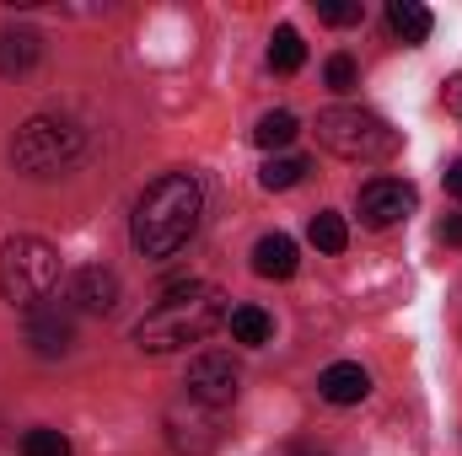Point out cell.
Instances as JSON below:
<instances>
[{"label":"cell","instance_id":"cell-7","mask_svg":"<svg viewBox=\"0 0 462 456\" xmlns=\"http://www.w3.org/2000/svg\"><path fill=\"white\" fill-rule=\"evenodd\" d=\"M414 205H420L414 183L376 178V183H365V188H360V199H355V215H360V226L387 231V226H398L403 215H414Z\"/></svg>","mask_w":462,"mask_h":456},{"label":"cell","instance_id":"cell-5","mask_svg":"<svg viewBox=\"0 0 462 456\" xmlns=\"http://www.w3.org/2000/svg\"><path fill=\"white\" fill-rule=\"evenodd\" d=\"M81 156V129L70 123V118H27L22 129H16V140H11V161H16V172H27V178H54V172H65L70 161Z\"/></svg>","mask_w":462,"mask_h":456},{"label":"cell","instance_id":"cell-24","mask_svg":"<svg viewBox=\"0 0 462 456\" xmlns=\"http://www.w3.org/2000/svg\"><path fill=\"white\" fill-rule=\"evenodd\" d=\"M441 242H447V247H462V215H447V221H441Z\"/></svg>","mask_w":462,"mask_h":456},{"label":"cell","instance_id":"cell-16","mask_svg":"<svg viewBox=\"0 0 462 456\" xmlns=\"http://www.w3.org/2000/svg\"><path fill=\"white\" fill-rule=\"evenodd\" d=\"M269 65H274L280 76H291V70L307 65V43H301L296 27H274V38H269Z\"/></svg>","mask_w":462,"mask_h":456},{"label":"cell","instance_id":"cell-21","mask_svg":"<svg viewBox=\"0 0 462 456\" xmlns=\"http://www.w3.org/2000/svg\"><path fill=\"white\" fill-rule=\"evenodd\" d=\"M323 76H328L334 92H355V87H360V65H355L349 54H334V59L323 65Z\"/></svg>","mask_w":462,"mask_h":456},{"label":"cell","instance_id":"cell-11","mask_svg":"<svg viewBox=\"0 0 462 456\" xmlns=\"http://www.w3.org/2000/svg\"><path fill=\"white\" fill-rule=\"evenodd\" d=\"M296 269H301V252H296V242L285 231L258 236V247H253V274L258 279H291Z\"/></svg>","mask_w":462,"mask_h":456},{"label":"cell","instance_id":"cell-20","mask_svg":"<svg viewBox=\"0 0 462 456\" xmlns=\"http://www.w3.org/2000/svg\"><path fill=\"white\" fill-rule=\"evenodd\" d=\"M22 456H70V441L60 430H27L22 435Z\"/></svg>","mask_w":462,"mask_h":456},{"label":"cell","instance_id":"cell-25","mask_svg":"<svg viewBox=\"0 0 462 456\" xmlns=\"http://www.w3.org/2000/svg\"><path fill=\"white\" fill-rule=\"evenodd\" d=\"M447 194H452V199H462V161H452V167H447Z\"/></svg>","mask_w":462,"mask_h":456},{"label":"cell","instance_id":"cell-8","mask_svg":"<svg viewBox=\"0 0 462 456\" xmlns=\"http://www.w3.org/2000/svg\"><path fill=\"white\" fill-rule=\"evenodd\" d=\"M27 343H32L38 360L70 354V343H76V317H70L65 306H38V312H27Z\"/></svg>","mask_w":462,"mask_h":456},{"label":"cell","instance_id":"cell-22","mask_svg":"<svg viewBox=\"0 0 462 456\" xmlns=\"http://www.w3.org/2000/svg\"><path fill=\"white\" fill-rule=\"evenodd\" d=\"M318 16H323L328 27H355L365 11H360V0H318Z\"/></svg>","mask_w":462,"mask_h":456},{"label":"cell","instance_id":"cell-17","mask_svg":"<svg viewBox=\"0 0 462 456\" xmlns=\"http://www.w3.org/2000/svg\"><path fill=\"white\" fill-rule=\"evenodd\" d=\"M296 114H285V108H274V114H263L253 123V145H263V150H285L291 140H296Z\"/></svg>","mask_w":462,"mask_h":456},{"label":"cell","instance_id":"cell-23","mask_svg":"<svg viewBox=\"0 0 462 456\" xmlns=\"http://www.w3.org/2000/svg\"><path fill=\"white\" fill-rule=\"evenodd\" d=\"M441 103H447V108L462 118V70L452 76V81H447V87H441Z\"/></svg>","mask_w":462,"mask_h":456},{"label":"cell","instance_id":"cell-10","mask_svg":"<svg viewBox=\"0 0 462 456\" xmlns=\"http://www.w3.org/2000/svg\"><path fill=\"white\" fill-rule=\"evenodd\" d=\"M318 392H323V403L349 408V403H365V397H371V376H365V365H355V360H334V365L318 376Z\"/></svg>","mask_w":462,"mask_h":456},{"label":"cell","instance_id":"cell-14","mask_svg":"<svg viewBox=\"0 0 462 456\" xmlns=\"http://www.w3.org/2000/svg\"><path fill=\"white\" fill-rule=\"evenodd\" d=\"M226 328L236 343H247V349H258V343L274 339V323H269V312H258V306H236L226 312Z\"/></svg>","mask_w":462,"mask_h":456},{"label":"cell","instance_id":"cell-26","mask_svg":"<svg viewBox=\"0 0 462 456\" xmlns=\"http://www.w3.org/2000/svg\"><path fill=\"white\" fill-rule=\"evenodd\" d=\"M291 456H328L323 446H312V441H291Z\"/></svg>","mask_w":462,"mask_h":456},{"label":"cell","instance_id":"cell-3","mask_svg":"<svg viewBox=\"0 0 462 456\" xmlns=\"http://www.w3.org/2000/svg\"><path fill=\"white\" fill-rule=\"evenodd\" d=\"M60 290V252L43 236H11L0 247V296L22 312H38Z\"/></svg>","mask_w":462,"mask_h":456},{"label":"cell","instance_id":"cell-18","mask_svg":"<svg viewBox=\"0 0 462 456\" xmlns=\"http://www.w3.org/2000/svg\"><path fill=\"white\" fill-rule=\"evenodd\" d=\"M307 178V156H269L263 167H258V183L274 194V188H296Z\"/></svg>","mask_w":462,"mask_h":456},{"label":"cell","instance_id":"cell-13","mask_svg":"<svg viewBox=\"0 0 462 456\" xmlns=\"http://www.w3.org/2000/svg\"><path fill=\"white\" fill-rule=\"evenodd\" d=\"M387 27H393V38H398V43H409V49H414V43H425V38H430L436 16H430L420 0H393V5H387Z\"/></svg>","mask_w":462,"mask_h":456},{"label":"cell","instance_id":"cell-6","mask_svg":"<svg viewBox=\"0 0 462 456\" xmlns=\"http://www.w3.org/2000/svg\"><path fill=\"white\" fill-rule=\"evenodd\" d=\"M189 403H199V408H210V414H221L236 403V392H242V370L231 365V354H199L194 365H189Z\"/></svg>","mask_w":462,"mask_h":456},{"label":"cell","instance_id":"cell-19","mask_svg":"<svg viewBox=\"0 0 462 456\" xmlns=\"http://www.w3.org/2000/svg\"><path fill=\"white\" fill-rule=\"evenodd\" d=\"M307 236H312V247H318V252H345V247H349V226L334 215V210H318V215H312V226H307Z\"/></svg>","mask_w":462,"mask_h":456},{"label":"cell","instance_id":"cell-9","mask_svg":"<svg viewBox=\"0 0 462 456\" xmlns=\"http://www.w3.org/2000/svg\"><path fill=\"white\" fill-rule=\"evenodd\" d=\"M70 301H76V312L108 317V312L118 306V274H114V269H103V263L76 269V279H70Z\"/></svg>","mask_w":462,"mask_h":456},{"label":"cell","instance_id":"cell-2","mask_svg":"<svg viewBox=\"0 0 462 456\" xmlns=\"http://www.w3.org/2000/svg\"><path fill=\"white\" fill-rule=\"evenodd\" d=\"M216 323H226V296L216 285H172L140 323H134V343L145 354H178L189 343H199Z\"/></svg>","mask_w":462,"mask_h":456},{"label":"cell","instance_id":"cell-1","mask_svg":"<svg viewBox=\"0 0 462 456\" xmlns=\"http://www.w3.org/2000/svg\"><path fill=\"white\" fill-rule=\"evenodd\" d=\"M199 210H205V194L189 172H167L156 178L140 205H134V221H129V242L140 258H172L194 231H199Z\"/></svg>","mask_w":462,"mask_h":456},{"label":"cell","instance_id":"cell-12","mask_svg":"<svg viewBox=\"0 0 462 456\" xmlns=\"http://www.w3.org/2000/svg\"><path fill=\"white\" fill-rule=\"evenodd\" d=\"M43 59V32L32 27H0V76H27Z\"/></svg>","mask_w":462,"mask_h":456},{"label":"cell","instance_id":"cell-15","mask_svg":"<svg viewBox=\"0 0 462 456\" xmlns=\"http://www.w3.org/2000/svg\"><path fill=\"white\" fill-rule=\"evenodd\" d=\"M167 441L178 446V451H189V456H205L210 446H216V424L210 419H194V424H183L178 414L167 419Z\"/></svg>","mask_w":462,"mask_h":456},{"label":"cell","instance_id":"cell-4","mask_svg":"<svg viewBox=\"0 0 462 456\" xmlns=\"http://www.w3.org/2000/svg\"><path fill=\"white\" fill-rule=\"evenodd\" d=\"M318 145L339 161H387L398 150V129L365 108H323L318 114Z\"/></svg>","mask_w":462,"mask_h":456}]
</instances>
